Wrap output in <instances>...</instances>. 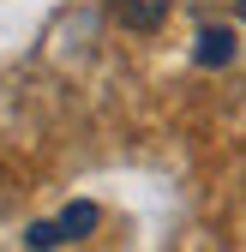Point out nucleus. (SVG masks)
I'll return each instance as SVG.
<instances>
[{
  "label": "nucleus",
  "instance_id": "obj_3",
  "mask_svg": "<svg viewBox=\"0 0 246 252\" xmlns=\"http://www.w3.org/2000/svg\"><path fill=\"white\" fill-rule=\"evenodd\" d=\"M198 66H228V60H234V30L222 24V30H198Z\"/></svg>",
  "mask_w": 246,
  "mask_h": 252
},
{
  "label": "nucleus",
  "instance_id": "obj_1",
  "mask_svg": "<svg viewBox=\"0 0 246 252\" xmlns=\"http://www.w3.org/2000/svg\"><path fill=\"white\" fill-rule=\"evenodd\" d=\"M96 222H102V210L90 204V198H78V204H66L60 216H48V222H30L24 246H66V240H84Z\"/></svg>",
  "mask_w": 246,
  "mask_h": 252
},
{
  "label": "nucleus",
  "instance_id": "obj_2",
  "mask_svg": "<svg viewBox=\"0 0 246 252\" xmlns=\"http://www.w3.org/2000/svg\"><path fill=\"white\" fill-rule=\"evenodd\" d=\"M168 6H174V0H114V18L132 24V30H156L168 18Z\"/></svg>",
  "mask_w": 246,
  "mask_h": 252
}]
</instances>
